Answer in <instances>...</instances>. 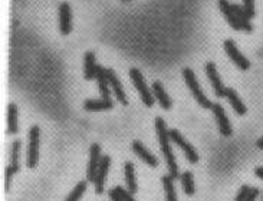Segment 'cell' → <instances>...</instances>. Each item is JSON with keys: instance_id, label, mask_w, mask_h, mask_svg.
I'll list each match as a JSON object with an SVG mask.
<instances>
[{"instance_id": "cell-30", "label": "cell", "mask_w": 263, "mask_h": 201, "mask_svg": "<svg viewBox=\"0 0 263 201\" xmlns=\"http://www.w3.org/2000/svg\"><path fill=\"white\" fill-rule=\"evenodd\" d=\"M257 195H259V190H257V188H252L249 195H247L246 201H256V197H257Z\"/></svg>"}, {"instance_id": "cell-26", "label": "cell", "mask_w": 263, "mask_h": 201, "mask_svg": "<svg viewBox=\"0 0 263 201\" xmlns=\"http://www.w3.org/2000/svg\"><path fill=\"white\" fill-rule=\"evenodd\" d=\"M243 9L249 19L255 16V0H243Z\"/></svg>"}, {"instance_id": "cell-16", "label": "cell", "mask_w": 263, "mask_h": 201, "mask_svg": "<svg viewBox=\"0 0 263 201\" xmlns=\"http://www.w3.org/2000/svg\"><path fill=\"white\" fill-rule=\"evenodd\" d=\"M96 66L95 64V53L94 52H87L84 56V75L85 79L92 80L96 76Z\"/></svg>"}, {"instance_id": "cell-32", "label": "cell", "mask_w": 263, "mask_h": 201, "mask_svg": "<svg viewBox=\"0 0 263 201\" xmlns=\"http://www.w3.org/2000/svg\"><path fill=\"white\" fill-rule=\"evenodd\" d=\"M255 174H256V177L262 178V180H263V167H259V168H256Z\"/></svg>"}, {"instance_id": "cell-7", "label": "cell", "mask_w": 263, "mask_h": 201, "mask_svg": "<svg viewBox=\"0 0 263 201\" xmlns=\"http://www.w3.org/2000/svg\"><path fill=\"white\" fill-rule=\"evenodd\" d=\"M223 48H224V50H226V53L229 55V58H230L231 61L234 62V65H236V66H239L240 69H243V71H247V69L250 68V62H249L246 58H245L243 55H242V53H240L239 49H238L236 43H234L233 40H231V39L224 40Z\"/></svg>"}, {"instance_id": "cell-35", "label": "cell", "mask_w": 263, "mask_h": 201, "mask_svg": "<svg viewBox=\"0 0 263 201\" xmlns=\"http://www.w3.org/2000/svg\"><path fill=\"white\" fill-rule=\"evenodd\" d=\"M262 201H263V197H262Z\"/></svg>"}, {"instance_id": "cell-33", "label": "cell", "mask_w": 263, "mask_h": 201, "mask_svg": "<svg viewBox=\"0 0 263 201\" xmlns=\"http://www.w3.org/2000/svg\"><path fill=\"white\" fill-rule=\"evenodd\" d=\"M257 148H260V150H263V137L260 138V139H257Z\"/></svg>"}, {"instance_id": "cell-19", "label": "cell", "mask_w": 263, "mask_h": 201, "mask_svg": "<svg viewBox=\"0 0 263 201\" xmlns=\"http://www.w3.org/2000/svg\"><path fill=\"white\" fill-rule=\"evenodd\" d=\"M8 132L10 135H13V134L17 132V106L15 104H9Z\"/></svg>"}, {"instance_id": "cell-28", "label": "cell", "mask_w": 263, "mask_h": 201, "mask_svg": "<svg viewBox=\"0 0 263 201\" xmlns=\"http://www.w3.org/2000/svg\"><path fill=\"white\" fill-rule=\"evenodd\" d=\"M114 190L118 193V195H120L121 198H122L124 201H136L134 198H133V194L129 193V191H125L124 188H121V187H115Z\"/></svg>"}, {"instance_id": "cell-23", "label": "cell", "mask_w": 263, "mask_h": 201, "mask_svg": "<svg viewBox=\"0 0 263 201\" xmlns=\"http://www.w3.org/2000/svg\"><path fill=\"white\" fill-rule=\"evenodd\" d=\"M85 191H87V183H85V181H81V183H78V185L73 188V191L66 197V201H80L81 197L84 195Z\"/></svg>"}, {"instance_id": "cell-4", "label": "cell", "mask_w": 263, "mask_h": 201, "mask_svg": "<svg viewBox=\"0 0 263 201\" xmlns=\"http://www.w3.org/2000/svg\"><path fill=\"white\" fill-rule=\"evenodd\" d=\"M39 139H40V129L39 127L33 125L29 131V145H28V167L35 168L38 160H39Z\"/></svg>"}, {"instance_id": "cell-11", "label": "cell", "mask_w": 263, "mask_h": 201, "mask_svg": "<svg viewBox=\"0 0 263 201\" xmlns=\"http://www.w3.org/2000/svg\"><path fill=\"white\" fill-rule=\"evenodd\" d=\"M212 111H213L216 120H217L220 134H222L223 137H230L231 135L230 122H229L227 117H226V112H224L223 106L219 104V102H216V104H213V106H212Z\"/></svg>"}, {"instance_id": "cell-24", "label": "cell", "mask_w": 263, "mask_h": 201, "mask_svg": "<svg viewBox=\"0 0 263 201\" xmlns=\"http://www.w3.org/2000/svg\"><path fill=\"white\" fill-rule=\"evenodd\" d=\"M19 151H20V141H15L12 144V158H10V165L19 171Z\"/></svg>"}, {"instance_id": "cell-18", "label": "cell", "mask_w": 263, "mask_h": 201, "mask_svg": "<svg viewBox=\"0 0 263 201\" xmlns=\"http://www.w3.org/2000/svg\"><path fill=\"white\" fill-rule=\"evenodd\" d=\"M226 98H227V101L233 106L234 112L239 113V115H245L246 113V105H243V102L240 101V98L238 97V94H236L234 89L226 88Z\"/></svg>"}, {"instance_id": "cell-13", "label": "cell", "mask_w": 263, "mask_h": 201, "mask_svg": "<svg viewBox=\"0 0 263 201\" xmlns=\"http://www.w3.org/2000/svg\"><path fill=\"white\" fill-rule=\"evenodd\" d=\"M107 79H108L110 85H111L112 89H114V94H115L117 99H118L122 105H127V98H125V94H124L122 85H121L120 79L117 78V75H115V72H114L112 69H107Z\"/></svg>"}, {"instance_id": "cell-25", "label": "cell", "mask_w": 263, "mask_h": 201, "mask_svg": "<svg viewBox=\"0 0 263 201\" xmlns=\"http://www.w3.org/2000/svg\"><path fill=\"white\" fill-rule=\"evenodd\" d=\"M231 9H233V12H234V15L239 17L240 20L243 22V23H250L249 20V17H247L246 12H245V9L243 6H239V5H231Z\"/></svg>"}, {"instance_id": "cell-22", "label": "cell", "mask_w": 263, "mask_h": 201, "mask_svg": "<svg viewBox=\"0 0 263 201\" xmlns=\"http://www.w3.org/2000/svg\"><path fill=\"white\" fill-rule=\"evenodd\" d=\"M181 184H183L184 193L187 195H193L194 194V178H193V173L186 171L184 174H181Z\"/></svg>"}, {"instance_id": "cell-1", "label": "cell", "mask_w": 263, "mask_h": 201, "mask_svg": "<svg viewBox=\"0 0 263 201\" xmlns=\"http://www.w3.org/2000/svg\"><path fill=\"white\" fill-rule=\"evenodd\" d=\"M155 131H157V135H159L160 145H161V151H163V155L166 158V162H167L168 171H170V176L174 178L181 177L180 173H178V167H177V162H175L174 154L171 151V147H170V135H168L167 125H166V121L163 120L161 117H157L155 118Z\"/></svg>"}, {"instance_id": "cell-2", "label": "cell", "mask_w": 263, "mask_h": 201, "mask_svg": "<svg viewBox=\"0 0 263 201\" xmlns=\"http://www.w3.org/2000/svg\"><path fill=\"white\" fill-rule=\"evenodd\" d=\"M183 76L184 80H186V83H187V87L190 89V92L193 94V97L196 98V101L199 102L200 106H203V108H206V109H212L213 104H212V102L208 101V98L203 94V91L200 88L199 82H197V78H196V75H194V72H193L190 68H184Z\"/></svg>"}, {"instance_id": "cell-29", "label": "cell", "mask_w": 263, "mask_h": 201, "mask_svg": "<svg viewBox=\"0 0 263 201\" xmlns=\"http://www.w3.org/2000/svg\"><path fill=\"white\" fill-rule=\"evenodd\" d=\"M250 187L249 185H243L242 188H240L239 194H238V197H236V201H246L247 195H249V193H250Z\"/></svg>"}, {"instance_id": "cell-5", "label": "cell", "mask_w": 263, "mask_h": 201, "mask_svg": "<svg viewBox=\"0 0 263 201\" xmlns=\"http://www.w3.org/2000/svg\"><path fill=\"white\" fill-rule=\"evenodd\" d=\"M219 6H220V10H222L223 16L226 17V20L229 22V24H230L233 29H236V31H245V32H252V24L243 23L239 17L234 15V12L231 9V5L227 0H219Z\"/></svg>"}, {"instance_id": "cell-31", "label": "cell", "mask_w": 263, "mask_h": 201, "mask_svg": "<svg viewBox=\"0 0 263 201\" xmlns=\"http://www.w3.org/2000/svg\"><path fill=\"white\" fill-rule=\"evenodd\" d=\"M108 195H110V198H111V201H124L122 198H121L120 195H118V193L115 191V190H111L110 193H108Z\"/></svg>"}, {"instance_id": "cell-12", "label": "cell", "mask_w": 263, "mask_h": 201, "mask_svg": "<svg viewBox=\"0 0 263 201\" xmlns=\"http://www.w3.org/2000/svg\"><path fill=\"white\" fill-rule=\"evenodd\" d=\"M59 29L64 36L72 32V12L68 3H62L59 6Z\"/></svg>"}, {"instance_id": "cell-6", "label": "cell", "mask_w": 263, "mask_h": 201, "mask_svg": "<svg viewBox=\"0 0 263 201\" xmlns=\"http://www.w3.org/2000/svg\"><path fill=\"white\" fill-rule=\"evenodd\" d=\"M168 135H170V139H171L173 142H175V144L178 145V147L183 150L184 154H186V157H187V160H189V162L196 164V162L199 161V154H197V151L194 150V147H193L192 144H189V142H187V141L183 138V135H181L177 129H170V131H168Z\"/></svg>"}, {"instance_id": "cell-27", "label": "cell", "mask_w": 263, "mask_h": 201, "mask_svg": "<svg viewBox=\"0 0 263 201\" xmlns=\"http://www.w3.org/2000/svg\"><path fill=\"white\" fill-rule=\"evenodd\" d=\"M17 171L12 165H9L8 168H6V174H5V177H6V181H5V190L9 191V188H10V178L13 174H16Z\"/></svg>"}, {"instance_id": "cell-14", "label": "cell", "mask_w": 263, "mask_h": 201, "mask_svg": "<svg viewBox=\"0 0 263 201\" xmlns=\"http://www.w3.org/2000/svg\"><path fill=\"white\" fill-rule=\"evenodd\" d=\"M133 151H134L145 164H148V165H151V167H157V165H159V160H157V158H155V157L140 142V141H134V142H133Z\"/></svg>"}, {"instance_id": "cell-34", "label": "cell", "mask_w": 263, "mask_h": 201, "mask_svg": "<svg viewBox=\"0 0 263 201\" xmlns=\"http://www.w3.org/2000/svg\"><path fill=\"white\" fill-rule=\"evenodd\" d=\"M121 2H131V0H121Z\"/></svg>"}, {"instance_id": "cell-17", "label": "cell", "mask_w": 263, "mask_h": 201, "mask_svg": "<svg viewBox=\"0 0 263 201\" xmlns=\"http://www.w3.org/2000/svg\"><path fill=\"white\" fill-rule=\"evenodd\" d=\"M112 99H88L84 102V108L89 111V112H95V111H107V109H112Z\"/></svg>"}, {"instance_id": "cell-15", "label": "cell", "mask_w": 263, "mask_h": 201, "mask_svg": "<svg viewBox=\"0 0 263 201\" xmlns=\"http://www.w3.org/2000/svg\"><path fill=\"white\" fill-rule=\"evenodd\" d=\"M152 95L159 101L163 109L168 111L171 108V99H170L167 92H166V89H164V87L161 85V82H159V80L152 83Z\"/></svg>"}, {"instance_id": "cell-20", "label": "cell", "mask_w": 263, "mask_h": 201, "mask_svg": "<svg viewBox=\"0 0 263 201\" xmlns=\"http://www.w3.org/2000/svg\"><path fill=\"white\" fill-rule=\"evenodd\" d=\"M164 191H166V201H177V194L174 190V178L171 176H164L161 178Z\"/></svg>"}, {"instance_id": "cell-10", "label": "cell", "mask_w": 263, "mask_h": 201, "mask_svg": "<svg viewBox=\"0 0 263 201\" xmlns=\"http://www.w3.org/2000/svg\"><path fill=\"white\" fill-rule=\"evenodd\" d=\"M206 73H207L208 79L212 82V87L215 89L216 97H226V88L223 87V82L220 79V76L217 73V69H216V65L213 62H207V65H206Z\"/></svg>"}, {"instance_id": "cell-9", "label": "cell", "mask_w": 263, "mask_h": 201, "mask_svg": "<svg viewBox=\"0 0 263 201\" xmlns=\"http://www.w3.org/2000/svg\"><path fill=\"white\" fill-rule=\"evenodd\" d=\"M110 165H111V157H110V155H104V157L101 158V164H99V167H98L95 181H94V183H95L96 194L104 193L105 178H107V174H108Z\"/></svg>"}, {"instance_id": "cell-8", "label": "cell", "mask_w": 263, "mask_h": 201, "mask_svg": "<svg viewBox=\"0 0 263 201\" xmlns=\"http://www.w3.org/2000/svg\"><path fill=\"white\" fill-rule=\"evenodd\" d=\"M101 147L99 144H92L91 145V150H89V164H88L87 169V180L94 183L96 177V171H98V167L101 164Z\"/></svg>"}, {"instance_id": "cell-3", "label": "cell", "mask_w": 263, "mask_h": 201, "mask_svg": "<svg viewBox=\"0 0 263 201\" xmlns=\"http://www.w3.org/2000/svg\"><path fill=\"white\" fill-rule=\"evenodd\" d=\"M129 78L133 80V83H134V87L137 88V91H138L141 99H143V104L145 105V106H148V108H151L152 105H154V95L150 92V89L147 87L143 73L140 72L137 68H131V69H129Z\"/></svg>"}, {"instance_id": "cell-21", "label": "cell", "mask_w": 263, "mask_h": 201, "mask_svg": "<svg viewBox=\"0 0 263 201\" xmlns=\"http://www.w3.org/2000/svg\"><path fill=\"white\" fill-rule=\"evenodd\" d=\"M125 181H127L128 191L131 194H136L137 183L136 176H134V165H133V162H127L125 164Z\"/></svg>"}]
</instances>
